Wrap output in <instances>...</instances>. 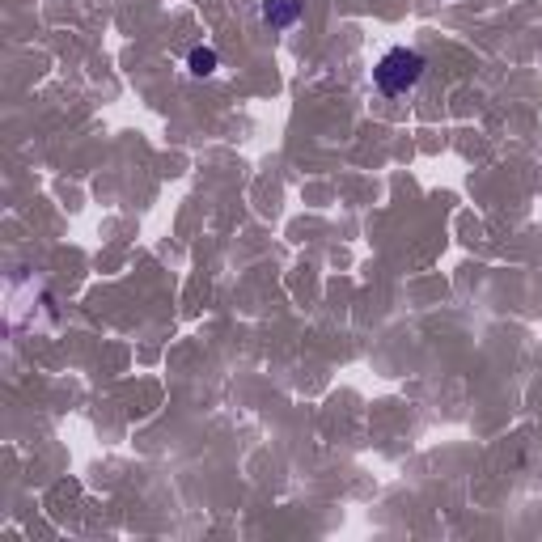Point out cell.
Here are the masks:
<instances>
[{
  "label": "cell",
  "mask_w": 542,
  "mask_h": 542,
  "mask_svg": "<svg viewBox=\"0 0 542 542\" xmlns=\"http://www.w3.org/2000/svg\"><path fill=\"white\" fill-rule=\"evenodd\" d=\"M216 68H221V56H216V47H191L187 51V72H191V77H212V72Z\"/></svg>",
  "instance_id": "3957f363"
},
{
  "label": "cell",
  "mask_w": 542,
  "mask_h": 542,
  "mask_svg": "<svg viewBox=\"0 0 542 542\" xmlns=\"http://www.w3.org/2000/svg\"><path fill=\"white\" fill-rule=\"evenodd\" d=\"M424 72H428V60L415 47H390L373 68V85L382 89L386 98H403L424 81Z\"/></svg>",
  "instance_id": "6da1fadb"
},
{
  "label": "cell",
  "mask_w": 542,
  "mask_h": 542,
  "mask_svg": "<svg viewBox=\"0 0 542 542\" xmlns=\"http://www.w3.org/2000/svg\"><path fill=\"white\" fill-rule=\"evenodd\" d=\"M301 13H305V5L301 0H263V9H259V17L271 26V30H288V26H297L301 22Z\"/></svg>",
  "instance_id": "7a4b0ae2"
}]
</instances>
